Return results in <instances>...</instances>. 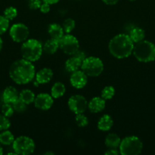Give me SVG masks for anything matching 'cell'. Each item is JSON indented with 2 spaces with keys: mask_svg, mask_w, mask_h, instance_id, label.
Here are the masks:
<instances>
[{
  "mask_svg": "<svg viewBox=\"0 0 155 155\" xmlns=\"http://www.w3.org/2000/svg\"><path fill=\"white\" fill-rule=\"evenodd\" d=\"M9 77L18 85L27 84L35 77V68L32 62L22 58L14 61L9 68Z\"/></svg>",
  "mask_w": 155,
  "mask_h": 155,
  "instance_id": "obj_1",
  "label": "cell"
},
{
  "mask_svg": "<svg viewBox=\"0 0 155 155\" xmlns=\"http://www.w3.org/2000/svg\"><path fill=\"white\" fill-rule=\"evenodd\" d=\"M134 42L129 35L120 33L110 39L109 42V51L113 57L123 59L129 57L133 52Z\"/></svg>",
  "mask_w": 155,
  "mask_h": 155,
  "instance_id": "obj_2",
  "label": "cell"
},
{
  "mask_svg": "<svg viewBox=\"0 0 155 155\" xmlns=\"http://www.w3.org/2000/svg\"><path fill=\"white\" fill-rule=\"evenodd\" d=\"M43 45L39 40L27 39L22 43L21 52L23 58L30 62H34L40 58L43 54Z\"/></svg>",
  "mask_w": 155,
  "mask_h": 155,
  "instance_id": "obj_3",
  "label": "cell"
},
{
  "mask_svg": "<svg viewBox=\"0 0 155 155\" xmlns=\"http://www.w3.org/2000/svg\"><path fill=\"white\" fill-rule=\"evenodd\" d=\"M132 53L138 61H153L155 60V45L149 41L142 40L134 46Z\"/></svg>",
  "mask_w": 155,
  "mask_h": 155,
  "instance_id": "obj_4",
  "label": "cell"
},
{
  "mask_svg": "<svg viewBox=\"0 0 155 155\" xmlns=\"http://www.w3.org/2000/svg\"><path fill=\"white\" fill-rule=\"evenodd\" d=\"M143 143L141 139L135 136H130L122 139L119 146V151L122 155H138L141 154Z\"/></svg>",
  "mask_w": 155,
  "mask_h": 155,
  "instance_id": "obj_5",
  "label": "cell"
},
{
  "mask_svg": "<svg viewBox=\"0 0 155 155\" xmlns=\"http://www.w3.org/2000/svg\"><path fill=\"white\" fill-rule=\"evenodd\" d=\"M104 65L103 61L99 58L94 56L87 57L82 61L81 69L83 71L88 77H98L103 71Z\"/></svg>",
  "mask_w": 155,
  "mask_h": 155,
  "instance_id": "obj_6",
  "label": "cell"
},
{
  "mask_svg": "<svg viewBox=\"0 0 155 155\" xmlns=\"http://www.w3.org/2000/svg\"><path fill=\"white\" fill-rule=\"evenodd\" d=\"M12 148L17 154H31L35 150L34 141L29 136H18L12 143Z\"/></svg>",
  "mask_w": 155,
  "mask_h": 155,
  "instance_id": "obj_7",
  "label": "cell"
},
{
  "mask_svg": "<svg viewBox=\"0 0 155 155\" xmlns=\"http://www.w3.org/2000/svg\"><path fill=\"white\" fill-rule=\"evenodd\" d=\"M59 48L65 54L73 55L79 49V42L75 36L67 33L59 40Z\"/></svg>",
  "mask_w": 155,
  "mask_h": 155,
  "instance_id": "obj_8",
  "label": "cell"
},
{
  "mask_svg": "<svg viewBox=\"0 0 155 155\" xmlns=\"http://www.w3.org/2000/svg\"><path fill=\"white\" fill-rule=\"evenodd\" d=\"M9 34L12 40L15 42H24L29 37L30 30L24 24H15L11 27Z\"/></svg>",
  "mask_w": 155,
  "mask_h": 155,
  "instance_id": "obj_9",
  "label": "cell"
},
{
  "mask_svg": "<svg viewBox=\"0 0 155 155\" xmlns=\"http://www.w3.org/2000/svg\"><path fill=\"white\" fill-rule=\"evenodd\" d=\"M88 104L86 98L81 95H72L68 101V108L75 114L84 113L88 108Z\"/></svg>",
  "mask_w": 155,
  "mask_h": 155,
  "instance_id": "obj_10",
  "label": "cell"
},
{
  "mask_svg": "<svg viewBox=\"0 0 155 155\" xmlns=\"http://www.w3.org/2000/svg\"><path fill=\"white\" fill-rule=\"evenodd\" d=\"M34 106L37 109L47 110L51 108L53 104V98L48 93H40L35 97L33 101Z\"/></svg>",
  "mask_w": 155,
  "mask_h": 155,
  "instance_id": "obj_11",
  "label": "cell"
},
{
  "mask_svg": "<svg viewBox=\"0 0 155 155\" xmlns=\"http://www.w3.org/2000/svg\"><path fill=\"white\" fill-rule=\"evenodd\" d=\"M88 76L83 71H78L71 73L70 83L75 89H83L88 83Z\"/></svg>",
  "mask_w": 155,
  "mask_h": 155,
  "instance_id": "obj_12",
  "label": "cell"
},
{
  "mask_svg": "<svg viewBox=\"0 0 155 155\" xmlns=\"http://www.w3.org/2000/svg\"><path fill=\"white\" fill-rule=\"evenodd\" d=\"M106 107V100L102 97H94L88 104V107L91 113H100L103 111Z\"/></svg>",
  "mask_w": 155,
  "mask_h": 155,
  "instance_id": "obj_13",
  "label": "cell"
},
{
  "mask_svg": "<svg viewBox=\"0 0 155 155\" xmlns=\"http://www.w3.org/2000/svg\"><path fill=\"white\" fill-rule=\"evenodd\" d=\"M53 77V71L50 68H44L36 73L35 75V79L39 84H46L52 80Z\"/></svg>",
  "mask_w": 155,
  "mask_h": 155,
  "instance_id": "obj_14",
  "label": "cell"
},
{
  "mask_svg": "<svg viewBox=\"0 0 155 155\" xmlns=\"http://www.w3.org/2000/svg\"><path fill=\"white\" fill-rule=\"evenodd\" d=\"M18 98H19V92L14 86H8L3 91L2 100L5 103L12 104Z\"/></svg>",
  "mask_w": 155,
  "mask_h": 155,
  "instance_id": "obj_15",
  "label": "cell"
},
{
  "mask_svg": "<svg viewBox=\"0 0 155 155\" xmlns=\"http://www.w3.org/2000/svg\"><path fill=\"white\" fill-rule=\"evenodd\" d=\"M113 126V120L112 117L108 114H104L100 118L97 123V128L100 131H109Z\"/></svg>",
  "mask_w": 155,
  "mask_h": 155,
  "instance_id": "obj_16",
  "label": "cell"
},
{
  "mask_svg": "<svg viewBox=\"0 0 155 155\" xmlns=\"http://www.w3.org/2000/svg\"><path fill=\"white\" fill-rule=\"evenodd\" d=\"M48 33L50 38H53L56 40H59L65 35L64 34L65 32H64L62 27L58 24H50L48 27Z\"/></svg>",
  "mask_w": 155,
  "mask_h": 155,
  "instance_id": "obj_17",
  "label": "cell"
},
{
  "mask_svg": "<svg viewBox=\"0 0 155 155\" xmlns=\"http://www.w3.org/2000/svg\"><path fill=\"white\" fill-rule=\"evenodd\" d=\"M81 64L82 61L81 60V59L75 57L74 55H72L71 58H69L65 61V69H66L68 72L73 73L74 72V71L80 69L81 67Z\"/></svg>",
  "mask_w": 155,
  "mask_h": 155,
  "instance_id": "obj_18",
  "label": "cell"
},
{
  "mask_svg": "<svg viewBox=\"0 0 155 155\" xmlns=\"http://www.w3.org/2000/svg\"><path fill=\"white\" fill-rule=\"evenodd\" d=\"M59 48V40L50 38V39L46 41L44 45H43V50L46 53L50 54H53L57 51V50Z\"/></svg>",
  "mask_w": 155,
  "mask_h": 155,
  "instance_id": "obj_19",
  "label": "cell"
},
{
  "mask_svg": "<svg viewBox=\"0 0 155 155\" xmlns=\"http://www.w3.org/2000/svg\"><path fill=\"white\" fill-rule=\"evenodd\" d=\"M122 139L115 133H109L105 139V145L108 148H118Z\"/></svg>",
  "mask_w": 155,
  "mask_h": 155,
  "instance_id": "obj_20",
  "label": "cell"
},
{
  "mask_svg": "<svg viewBox=\"0 0 155 155\" xmlns=\"http://www.w3.org/2000/svg\"><path fill=\"white\" fill-rule=\"evenodd\" d=\"M129 37L131 38L134 43H138L141 41L144 40L145 37V32L143 29L140 27H134L130 30L129 33Z\"/></svg>",
  "mask_w": 155,
  "mask_h": 155,
  "instance_id": "obj_21",
  "label": "cell"
},
{
  "mask_svg": "<svg viewBox=\"0 0 155 155\" xmlns=\"http://www.w3.org/2000/svg\"><path fill=\"white\" fill-rule=\"evenodd\" d=\"M65 93V86L61 82H56L51 89V94L53 98H59Z\"/></svg>",
  "mask_w": 155,
  "mask_h": 155,
  "instance_id": "obj_22",
  "label": "cell"
},
{
  "mask_svg": "<svg viewBox=\"0 0 155 155\" xmlns=\"http://www.w3.org/2000/svg\"><path fill=\"white\" fill-rule=\"evenodd\" d=\"M15 136L9 130H4L0 133V143L3 145H11L15 141Z\"/></svg>",
  "mask_w": 155,
  "mask_h": 155,
  "instance_id": "obj_23",
  "label": "cell"
},
{
  "mask_svg": "<svg viewBox=\"0 0 155 155\" xmlns=\"http://www.w3.org/2000/svg\"><path fill=\"white\" fill-rule=\"evenodd\" d=\"M35 94L30 89H24L19 93V98L27 104L33 103L35 99Z\"/></svg>",
  "mask_w": 155,
  "mask_h": 155,
  "instance_id": "obj_24",
  "label": "cell"
},
{
  "mask_svg": "<svg viewBox=\"0 0 155 155\" xmlns=\"http://www.w3.org/2000/svg\"><path fill=\"white\" fill-rule=\"evenodd\" d=\"M115 89L112 86H105L101 92V97L104 100H110L115 95Z\"/></svg>",
  "mask_w": 155,
  "mask_h": 155,
  "instance_id": "obj_25",
  "label": "cell"
},
{
  "mask_svg": "<svg viewBox=\"0 0 155 155\" xmlns=\"http://www.w3.org/2000/svg\"><path fill=\"white\" fill-rule=\"evenodd\" d=\"M62 27L65 33H70L75 27V21L71 18H67L64 21Z\"/></svg>",
  "mask_w": 155,
  "mask_h": 155,
  "instance_id": "obj_26",
  "label": "cell"
},
{
  "mask_svg": "<svg viewBox=\"0 0 155 155\" xmlns=\"http://www.w3.org/2000/svg\"><path fill=\"white\" fill-rule=\"evenodd\" d=\"M12 104L13 106V108L15 110V111L18 112V113H23L27 109V104L24 103L20 98H18L16 101H14Z\"/></svg>",
  "mask_w": 155,
  "mask_h": 155,
  "instance_id": "obj_27",
  "label": "cell"
},
{
  "mask_svg": "<svg viewBox=\"0 0 155 155\" xmlns=\"http://www.w3.org/2000/svg\"><path fill=\"white\" fill-rule=\"evenodd\" d=\"M1 111L3 115H5L7 117H11L14 114L15 110H14L13 106H12V104L4 102V104L2 106Z\"/></svg>",
  "mask_w": 155,
  "mask_h": 155,
  "instance_id": "obj_28",
  "label": "cell"
},
{
  "mask_svg": "<svg viewBox=\"0 0 155 155\" xmlns=\"http://www.w3.org/2000/svg\"><path fill=\"white\" fill-rule=\"evenodd\" d=\"M75 122L78 127H85L88 125L89 121H88V117L82 114H78L75 116Z\"/></svg>",
  "mask_w": 155,
  "mask_h": 155,
  "instance_id": "obj_29",
  "label": "cell"
},
{
  "mask_svg": "<svg viewBox=\"0 0 155 155\" xmlns=\"http://www.w3.org/2000/svg\"><path fill=\"white\" fill-rule=\"evenodd\" d=\"M17 15H18V10H17L16 8L12 7V6L8 7L4 11V16L9 21H12V20L15 19Z\"/></svg>",
  "mask_w": 155,
  "mask_h": 155,
  "instance_id": "obj_30",
  "label": "cell"
},
{
  "mask_svg": "<svg viewBox=\"0 0 155 155\" xmlns=\"http://www.w3.org/2000/svg\"><path fill=\"white\" fill-rule=\"evenodd\" d=\"M11 127V122L9 120V117L3 115L2 114H0V131L9 130Z\"/></svg>",
  "mask_w": 155,
  "mask_h": 155,
  "instance_id": "obj_31",
  "label": "cell"
},
{
  "mask_svg": "<svg viewBox=\"0 0 155 155\" xmlns=\"http://www.w3.org/2000/svg\"><path fill=\"white\" fill-rule=\"evenodd\" d=\"M9 20L5 16H0V36L5 33L9 27Z\"/></svg>",
  "mask_w": 155,
  "mask_h": 155,
  "instance_id": "obj_32",
  "label": "cell"
},
{
  "mask_svg": "<svg viewBox=\"0 0 155 155\" xmlns=\"http://www.w3.org/2000/svg\"><path fill=\"white\" fill-rule=\"evenodd\" d=\"M41 4H42L41 0H31V1H29L28 6L31 10H36V9H40Z\"/></svg>",
  "mask_w": 155,
  "mask_h": 155,
  "instance_id": "obj_33",
  "label": "cell"
},
{
  "mask_svg": "<svg viewBox=\"0 0 155 155\" xmlns=\"http://www.w3.org/2000/svg\"><path fill=\"white\" fill-rule=\"evenodd\" d=\"M40 11L43 14L48 13L50 11V5L48 4V3L43 2V3L40 5Z\"/></svg>",
  "mask_w": 155,
  "mask_h": 155,
  "instance_id": "obj_34",
  "label": "cell"
},
{
  "mask_svg": "<svg viewBox=\"0 0 155 155\" xmlns=\"http://www.w3.org/2000/svg\"><path fill=\"white\" fill-rule=\"evenodd\" d=\"M73 55H74L75 57L81 59L82 61H83L87 58V55H86V54H85L84 51H82V50H80V49L78 50V51H76L74 54H73Z\"/></svg>",
  "mask_w": 155,
  "mask_h": 155,
  "instance_id": "obj_35",
  "label": "cell"
},
{
  "mask_svg": "<svg viewBox=\"0 0 155 155\" xmlns=\"http://www.w3.org/2000/svg\"><path fill=\"white\" fill-rule=\"evenodd\" d=\"M119 154V151H118L117 148H109L105 152V155H118Z\"/></svg>",
  "mask_w": 155,
  "mask_h": 155,
  "instance_id": "obj_36",
  "label": "cell"
},
{
  "mask_svg": "<svg viewBox=\"0 0 155 155\" xmlns=\"http://www.w3.org/2000/svg\"><path fill=\"white\" fill-rule=\"evenodd\" d=\"M103 2L106 5H114L116 4L119 0H102Z\"/></svg>",
  "mask_w": 155,
  "mask_h": 155,
  "instance_id": "obj_37",
  "label": "cell"
},
{
  "mask_svg": "<svg viewBox=\"0 0 155 155\" xmlns=\"http://www.w3.org/2000/svg\"><path fill=\"white\" fill-rule=\"evenodd\" d=\"M43 2H46L50 5H53V4H56L57 2H59V0H42Z\"/></svg>",
  "mask_w": 155,
  "mask_h": 155,
  "instance_id": "obj_38",
  "label": "cell"
},
{
  "mask_svg": "<svg viewBox=\"0 0 155 155\" xmlns=\"http://www.w3.org/2000/svg\"><path fill=\"white\" fill-rule=\"evenodd\" d=\"M2 45H3V42H2V38L0 37V51H1L2 48Z\"/></svg>",
  "mask_w": 155,
  "mask_h": 155,
  "instance_id": "obj_39",
  "label": "cell"
},
{
  "mask_svg": "<svg viewBox=\"0 0 155 155\" xmlns=\"http://www.w3.org/2000/svg\"><path fill=\"white\" fill-rule=\"evenodd\" d=\"M3 154V148L2 147V144L0 143V155H2Z\"/></svg>",
  "mask_w": 155,
  "mask_h": 155,
  "instance_id": "obj_40",
  "label": "cell"
},
{
  "mask_svg": "<svg viewBox=\"0 0 155 155\" xmlns=\"http://www.w3.org/2000/svg\"><path fill=\"white\" fill-rule=\"evenodd\" d=\"M45 154H52V155H53V154H54V153H53V152H46V153H45Z\"/></svg>",
  "mask_w": 155,
  "mask_h": 155,
  "instance_id": "obj_41",
  "label": "cell"
},
{
  "mask_svg": "<svg viewBox=\"0 0 155 155\" xmlns=\"http://www.w3.org/2000/svg\"><path fill=\"white\" fill-rule=\"evenodd\" d=\"M129 1H131V2H133V1H135V0H129Z\"/></svg>",
  "mask_w": 155,
  "mask_h": 155,
  "instance_id": "obj_42",
  "label": "cell"
},
{
  "mask_svg": "<svg viewBox=\"0 0 155 155\" xmlns=\"http://www.w3.org/2000/svg\"><path fill=\"white\" fill-rule=\"evenodd\" d=\"M75 1H80V0H75Z\"/></svg>",
  "mask_w": 155,
  "mask_h": 155,
  "instance_id": "obj_43",
  "label": "cell"
},
{
  "mask_svg": "<svg viewBox=\"0 0 155 155\" xmlns=\"http://www.w3.org/2000/svg\"><path fill=\"white\" fill-rule=\"evenodd\" d=\"M29 1H31V0H29Z\"/></svg>",
  "mask_w": 155,
  "mask_h": 155,
  "instance_id": "obj_44",
  "label": "cell"
}]
</instances>
